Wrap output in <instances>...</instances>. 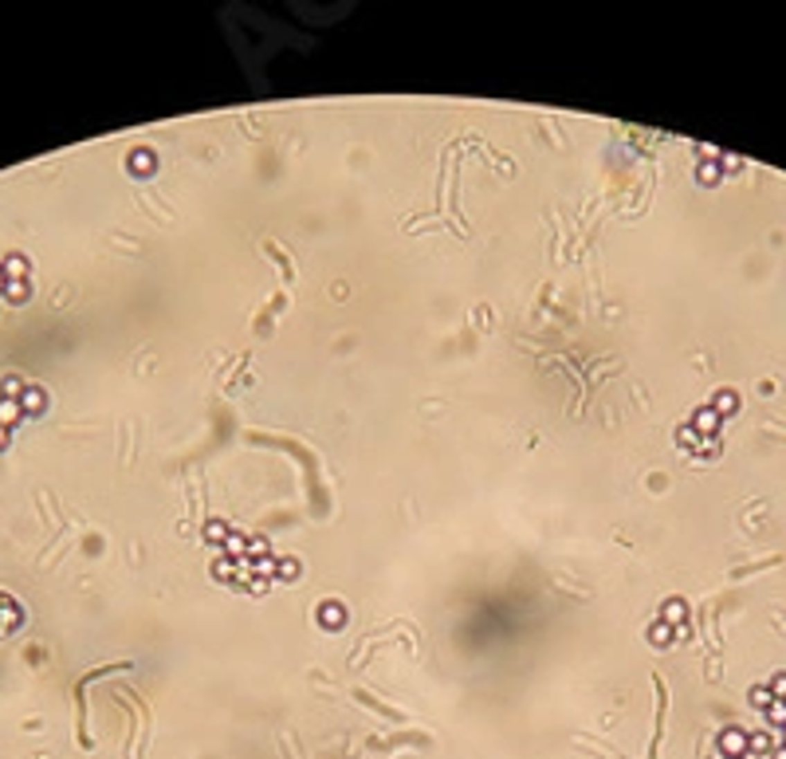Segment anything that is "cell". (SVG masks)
Wrapping results in <instances>:
<instances>
[{"instance_id": "obj_14", "label": "cell", "mask_w": 786, "mask_h": 759, "mask_svg": "<svg viewBox=\"0 0 786 759\" xmlns=\"http://www.w3.org/2000/svg\"><path fill=\"white\" fill-rule=\"evenodd\" d=\"M743 759H747V756H743Z\"/></svg>"}, {"instance_id": "obj_4", "label": "cell", "mask_w": 786, "mask_h": 759, "mask_svg": "<svg viewBox=\"0 0 786 759\" xmlns=\"http://www.w3.org/2000/svg\"><path fill=\"white\" fill-rule=\"evenodd\" d=\"M684 614H688V610H684V602H680V598H672L665 606V622H677V634H684Z\"/></svg>"}, {"instance_id": "obj_2", "label": "cell", "mask_w": 786, "mask_h": 759, "mask_svg": "<svg viewBox=\"0 0 786 759\" xmlns=\"http://www.w3.org/2000/svg\"><path fill=\"white\" fill-rule=\"evenodd\" d=\"M747 751L751 756H767V751H771V732H751L747 735Z\"/></svg>"}, {"instance_id": "obj_13", "label": "cell", "mask_w": 786, "mask_h": 759, "mask_svg": "<svg viewBox=\"0 0 786 759\" xmlns=\"http://www.w3.org/2000/svg\"><path fill=\"white\" fill-rule=\"evenodd\" d=\"M774 759H786V747H774Z\"/></svg>"}, {"instance_id": "obj_7", "label": "cell", "mask_w": 786, "mask_h": 759, "mask_svg": "<svg viewBox=\"0 0 786 759\" xmlns=\"http://www.w3.org/2000/svg\"><path fill=\"white\" fill-rule=\"evenodd\" d=\"M319 622H323V625H339L342 622V610H339V606H323V610H319Z\"/></svg>"}, {"instance_id": "obj_8", "label": "cell", "mask_w": 786, "mask_h": 759, "mask_svg": "<svg viewBox=\"0 0 786 759\" xmlns=\"http://www.w3.org/2000/svg\"><path fill=\"white\" fill-rule=\"evenodd\" d=\"M672 641V629H668V622H657L653 625V645H668Z\"/></svg>"}, {"instance_id": "obj_3", "label": "cell", "mask_w": 786, "mask_h": 759, "mask_svg": "<svg viewBox=\"0 0 786 759\" xmlns=\"http://www.w3.org/2000/svg\"><path fill=\"white\" fill-rule=\"evenodd\" d=\"M720 417H724V413H715L712 405H704L700 413H696V429H704V433H715V425H720Z\"/></svg>"}, {"instance_id": "obj_11", "label": "cell", "mask_w": 786, "mask_h": 759, "mask_svg": "<svg viewBox=\"0 0 786 759\" xmlns=\"http://www.w3.org/2000/svg\"><path fill=\"white\" fill-rule=\"evenodd\" d=\"M715 177H720V166H712V161L700 166V181H715Z\"/></svg>"}, {"instance_id": "obj_12", "label": "cell", "mask_w": 786, "mask_h": 759, "mask_svg": "<svg viewBox=\"0 0 786 759\" xmlns=\"http://www.w3.org/2000/svg\"><path fill=\"white\" fill-rule=\"evenodd\" d=\"M150 161H154L150 154H138V158H134V170H150Z\"/></svg>"}, {"instance_id": "obj_10", "label": "cell", "mask_w": 786, "mask_h": 759, "mask_svg": "<svg viewBox=\"0 0 786 759\" xmlns=\"http://www.w3.org/2000/svg\"><path fill=\"white\" fill-rule=\"evenodd\" d=\"M767 688H771V697H774V700H786V673H778Z\"/></svg>"}, {"instance_id": "obj_1", "label": "cell", "mask_w": 786, "mask_h": 759, "mask_svg": "<svg viewBox=\"0 0 786 759\" xmlns=\"http://www.w3.org/2000/svg\"><path fill=\"white\" fill-rule=\"evenodd\" d=\"M720 756L724 759L747 756V732H743V728H724V732H720Z\"/></svg>"}, {"instance_id": "obj_9", "label": "cell", "mask_w": 786, "mask_h": 759, "mask_svg": "<svg viewBox=\"0 0 786 759\" xmlns=\"http://www.w3.org/2000/svg\"><path fill=\"white\" fill-rule=\"evenodd\" d=\"M712 409L720 413V409H735V393L731 390H724V393H715V402H712Z\"/></svg>"}, {"instance_id": "obj_5", "label": "cell", "mask_w": 786, "mask_h": 759, "mask_svg": "<svg viewBox=\"0 0 786 759\" xmlns=\"http://www.w3.org/2000/svg\"><path fill=\"white\" fill-rule=\"evenodd\" d=\"M767 724L786 728V700H771V708H767Z\"/></svg>"}, {"instance_id": "obj_6", "label": "cell", "mask_w": 786, "mask_h": 759, "mask_svg": "<svg viewBox=\"0 0 786 759\" xmlns=\"http://www.w3.org/2000/svg\"><path fill=\"white\" fill-rule=\"evenodd\" d=\"M771 688H767V685H755V688H751V704H755V708H762V712H767V708H771Z\"/></svg>"}]
</instances>
